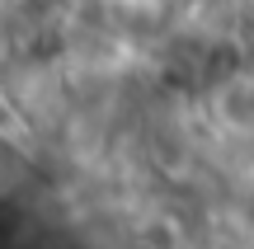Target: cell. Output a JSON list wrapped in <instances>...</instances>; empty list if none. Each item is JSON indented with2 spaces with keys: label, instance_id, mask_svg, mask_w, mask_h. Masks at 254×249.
Here are the masks:
<instances>
[{
  "label": "cell",
  "instance_id": "3",
  "mask_svg": "<svg viewBox=\"0 0 254 249\" xmlns=\"http://www.w3.org/2000/svg\"><path fill=\"white\" fill-rule=\"evenodd\" d=\"M0 5H9V0H0Z\"/></svg>",
  "mask_w": 254,
  "mask_h": 249
},
{
  "label": "cell",
  "instance_id": "2",
  "mask_svg": "<svg viewBox=\"0 0 254 249\" xmlns=\"http://www.w3.org/2000/svg\"><path fill=\"white\" fill-rule=\"evenodd\" d=\"M14 184V160H9V150L0 146V188H9Z\"/></svg>",
  "mask_w": 254,
  "mask_h": 249
},
{
  "label": "cell",
  "instance_id": "1",
  "mask_svg": "<svg viewBox=\"0 0 254 249\" xmlns=\"http://www.w3.org/2000/svg\"><path fill=\"white\" fill-rule=\"evenodd\" d=\"M212 108H217L221 127L240 132V137H254V75H231L217 90Z\"/></svg>",
  "mask_w": 254,
  "mask_h": 249
}]
</instances>
